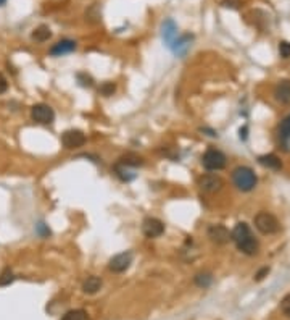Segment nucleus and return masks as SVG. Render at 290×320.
<instances>
[{
	"label": "nucleus",
	"instance_id": "1",
	"mask_svg": "<svg viewBox=\"0 0 290 320\" xmlns=\"http://www.w3.org/2000/svg\"><path fill=\"white\" fill-rule=\"evenodd\" d=\"M231 240L236 243L237 249L247 256H255L258 253V241L247 223H237L231 233Z\"/></svg>",
	"mask_w": 290,
	"mask_h": 320
},
{
	"label": "nucleus",
	"instance_id": "2",
	"mask_svg": "<svg viewBox=\"0 0 290 320\" xmlns=\"http://www.w3.org/2000/svg\"><path fill=\"white\" fill-rule=\"evenodd\" d=\"M232 181H234L237 190H241L243 192L255 190V186L258 183L256 175L248 167H237L236 170L232 172Z\"/></svg>",
	"mask_w": 290,
	"mask_h": 320
},
{
	"label": "nucleus",
	"instance_id": "3",
	"mask_svg": "<svg viewBox=\"0 0 290 320\" xmlns=\"http://www.w3.org/2000/svg\"><path fill=\"white\" fill-rule=\"evenodd\" d=\"M255 228L260 231L261 235H276L277 231L281 230V223L279 220L269 212H260L256 213L253 218Z\"/></svg>",
	"mask_w": 290,
	"mask_h": 320
},
{
	"label": "nucleus",
	"instance_id": "4",
	"mask_svg": "<svg viewBox=\"0 0 290 320\" xmlns=\"http://www.w3.org/2000/svg\"><path fill=\"white\" fill-rule=\"evenodd\" d=\"M201 165L210 172H219L226 167V155L218 149H208L201 157Z\"/></svg>",
	"mask_w": 290,
	"mask_h": 320
},
{
	"label": "nucleus",
	"instance_id": "5",
	"mask_svg": "<svg viewBox=\"0 0 290 320\" xmlns=\"http://www.w3.org/2000/svg\"><path fill=\"white\" fill-rule=\"evenodd\" d=\"M31 118L39 125H50L55 120V112L47 104H36L31 109Z\"/></svg>",
	"mask_w": 290,
	"mask_h": 320
},
{
	"label": "nucleus",
	"instance_id": "6",
	"mask_svg": "<svg viewBox=\"0 0 290 320\" xmlns=\"http://www.w3.org/2000/svg\"><path fill=\"white\" fill-rule=\"evenodd\" d=\"M61 144L66 149H78L86 144V134L79 129H68L61 134Z\"/></svg>",
	"mask_w": 290,
	"mask_h": 320
},
{
	"label": "nucleus",
	"instance_id": "7",
	"mask_svg": "<svg viewBox=\"0 0 290 320\" xmlns=\"http://www.w3.org/2000/svg\"><path fill=\"white\" fill-rule=\"evenodd\" d=\"M198 186H200L205 192L214 194V192H219V191L223 190L224 181H223L221 177H218V175L208 173V175H203V177L198 178Z\"/></svg>",
	"mask_w": 290,
	"mask_h": 320
},
{
	"label": "nucleus",
	"instance_id": "8",
	"mask_svg": "<svg viewBox=\"0 0 290 320\" xmlns=\"http://www.w3.org/2000/svg\"><path fill=\"white\" fill-rule=\"evenodd\" d=\"M131 263H132V253L126 251V253H119L115 257H111L108 268L115 273H123L131 267Z\"/></svg>",
	"mask_w": 290,
	"mask_h": 320
},
{
	"label": "nucleus",
	"instance_id": "9",
	"mask_svg": "<svg viewBox=\"0 0 290 320\" xmlns=\"http://www.w3.org/2000/svg\"><path fill=\"white\" fill-rule=\"evenodd\" d=\"M142 233L147 238H158L165 233V223L155 217H147L142 223Z\"/></svg>",
	"mask_w": 290,
	"mask_h": 320
},
{
	"label": "nucleus",
	"instance_id": "10",
	"mask_svg": "<svg viewBox=\"0 0 290 320\" xmlns=\"http://www.w3.org/2000/svg\"><path fill=\"white\" fill-rule=\"evenodd\" d=\"M208 238L216 244H226L231 240V233L224 225H211L208 228Z\"/></svg>",
	"mask_w": 290,
	"mask_h": 320
},
{
	"label": "nucleus",
	"instance_id": "11",
	"mask_svg": "<svg viewBox=\"0 0 290 320\" xmlns=\"http://www.w3.org/2000/svg\"><path fill=\"white\" fill-rule=\"evenodd\" d=\"M76 47H78L76 41L63 39V41H58L56 44H53L52 49H50V55H53V57H61V55L71 54L73 50H76Z\"/></svg>",
	"mask_w": 290,
	"mask_h": 320
},
{
	"label": "nucleus",
	"instance_id": "12",
	"mask_svg": "<svg viewBox=\"0 0 290 320\" xmlns=\"http://www.w3.org/2000/svg\"><path fill=\"white\" fill-rule=\"evenodd\" d=\"M274 97L284 105L290 104V81H279L274 87Z\"/></svg>",
	"mask_w": 290,
	"mask_h": 320
},
{
	"label": "nucleus",
	"instance_id": "13",
	"mask_svg": "<svg viewBox=\"0 0 290 320\" xmlns=\"http://www.w3.org/2000/svg\"><path fill=\"white\" fill-rule=\"evenodd\" d=\"M161 36H163V41H165L168 44V47L171 46V44L178 39V26L174 24L173 20H166L165 23H163V26H161Z\"/></svg>",
	"mask_w": 290,
	"mask_h": 320
},
{
	"label": "nucleus",
	"instance_id": "14",
	"mask_svg": "<svg viewBox=\"0 0 290 320\" xmlns=\"http://www.w3.org/2000/svg\"><path fill=\"white\" fill-rule=\"evenodd\" d=\"M191 41H192V36H178V39H176L171 46H169V49L173 50L174 54H178V55H184L189 47H191Z\"/></svg>",
	"mask_w": 290,
	"mask_h": 320
},
{
	"label": "nucleus",
	"instance_id": "15",
	"mask_svg": "<svg viewBox=\"0 0 290 320\" xmlns=\"http://www.w3.org/2000/svg\"><path fill=\"white\" fill-rule=\"evenodd\" d=\"M279 142L284 149H289L290 146V115L284 118L279 125Z\"/></svg>",
	"mask_w": 290,
	"mask_h": 320
},
{
	"label": "nucleus",
	"instance_id": "16",
	"mask_svg": "<svg viewBox=\"0 0 290 320\" xmlns=\"http://www.w3.org/2000/svg\"><path fill=\"white\" fill-rule=\"evenodd\" d=\"M258 162L263 165L269 168V170H281L282 168V162L279 160V157L274 155V154H266V155H261Z\"/></svg>",
	"mask_w": 290,
	"mask_h": 320
},
{
	"label": "nucleus",
	"instance_id": "17",
	"mask_svg": "<svg viewBox=\"0 0 290 320\" xmlns=\"http://www.w3.org/2000/svg\"><path fill=\"white\" fill-rule=\"evenodd\" d=\"M102 280L96 275H92V277H87V280L83 283V291L86 294H96L100 291V288H102Z\"/></svg>",
	"mask_w": 290,
	"mask_h": 320
},
{
	"label": "nucleus",
	"instance_id": "18",
	"mask_svg": "<svg viewBox=\"0 0 290 320\" xmlns=\"http://www.w3.org/2000/svg\"><path fill=\"white\" fill-rule=\"evenodd\" d=\"M50 37H52V33H50V28L46 26V24H41V26L36 28L34 33H33V39L36 42H46L50 39Z\"/></svg>",
	"mask_w": 290,
	"mask_h": 320
},
{
	"label": "nucleus",
	"instance_id": "19",
	"mask_svg": "<svg viewBox=\"0 0 290 320\" xmlns=\"http://www.w3.org/2000/svg\"><path fill=\"white\" fill-rule=\"evenodd\" d=\"M193 283L197 285L198 288H208L213 283V275L210 272H200L193 277Z\"/></svg>",
	"mask_w": 290,
	"mask_h": 320
},
{
	"label": "nucleus",
	"instance_id": "20",
	"mask_svg": "<svg viewBox=\"0 0 290 320\" xmlns=\"http://www.w3.org/2000/svg\"><path fill=\"white\" fill-rule=\"evenodd\" d=\"M119 164L131 168V167H139V165H142L144 160H142V157H139V155H136V154H126L124 157H121V159H119Z\"/></svg>",
	"mask_w": 290,
	"mask_h": 320
},
{
	"label": "nucleus",
	"instance_id": "21",
	"mask_svg": "<svg viewBox=\"0 0 290 320\" xmlns=\"http://www.w3.org/2000/svg\"><path fill=\"white\" fill-rule=\"evenodd\" d=\"M115 172H116V175H118V177L121 178L123 181H131L132 178L136 177V175L129 170V167L121 165V164H118V165L115 167Z\"/></svg>",
	"mask_w": 290,
	"mask_h": 320
},
{
	"label": "nucleus",
	"instance_id": "22",
	"mask_svg": "<svg viewBox=\"0 0 290 320\" xmlns=\"http://www.w3.org/2000/svg\"><path fill=\"white\" fill-rule=\"evenodd\" d=\"M15 281V275L11 272L10 267H5L2 273H0V286H8L10 283Z\"/></svg>",
	"mask_w": 290,
	"mask_h": 320
},
{
	"label": "nucleus",
	"instance_id": "23",
	"mask_svg": "<svg viewBox=\"0 0 290 320\" xmlns=\"http://www.w3.org/2000/svg\"><path fill=\"white\" fill-rule=\"evenodd\" d=\"M86 319H87V314L83 309H74L66 312L60 320H86Z\"/></svg>",
	"mask_w": 290,
	"mask_h": 320
},
{
	"label": "nucleus",
	"instance_id": "24",
	"mask_svg": "<svg viewBox=\"0 0 290 320\" xmlns=\"http://www.w3.org/2000/svg\"><path fill=\"white\" fill-rule=\"evenodd\" d=\"M115 91H116L115 83H103L102 86H100V89H98V92L102 94V96H105V97L113 96V92H115Z\"/></svg>",
	"mask_w": 290,
	"mask_h": 320
},
{
	"label": "nucleus",
	"instance_id": "25",
	"mask_svg": "<svg viewBox=\"0 0 290 320\" xmlns=\"http://www.w3.org/2000/svg\"><path fill=\"white\" fill-rule=\"evenodd\" d=\"M281 311L284 312V316H287L290 319V293L281 301Z\"/></svg>",
	"mask_w": 290,
	"mask_h": 320
},
{
	"label": "nucleus",
	"instance_id": "26",
	"mask_svg": "<svg viewBox=\"0 0 290 320\" xmlns=\"http://www.w3.org/2000/svg\"><path fill=\"white\" fill-rule=\"evenodd\" d=\"M279 54L282 59H289L290 57V42H281L279 44Z\"/></svg>",
	"mask_w": 290,
	"mask_h": 320
},
{
	"label": "nucleus",
	"instance_id": "27",
	"mask_svg": "<svg viewBox=\"0 0 290 320\" xmlns=\"http://www.w3.org/2000/svg\"><path fill=\"white\" fill-rule=\"evenodd\" d=\"M7 89H8V81L2 73H0V94L7 92Z\"/></svg>",
	"mask_w": 290,
	"mask_h": 320
},
{
	"label": "nucleus",
	"instance_id": "28",
	"mask_svg": "<svg viewBox=\"0 0 290 320\" xmlns=\"http://www.w3.org/2000/svg\"><path fill=\"white\" fill-rule=\"evenodd\" d=\"M268 273H269V268H268V267H264V268H261V270L255 275V280H256V281H261L264 277H266Z\"/></svg>",
	"mask_w": 290,
	"mask_h": 320
},
{
	"label": "nucleus",
	"instance_id": "29",
	"mask_svg": "<svg viewBox=\"0 0 290 320\" xmlns=\"http://www.w3.org/2000/svg\"><path fill=\"white\" fill-rule=\"evenodd\" d=\"M239 133H241V137H242V139H247V127L241 128V131H239Z\"/></svg>",
	"mask_w": 290,
	"mask_h": 320
},
{
	"label": "nucleus",
	"instance_id": "30",
	"mask_svg": "<svg viewBox=\"0 0 290 320\" xmlns=\"http://www.w3.org/2000/svg\"><path fill=\"white\" fill-rule=\"evenodd\" d=\"M5 2H7V0H0V5H3Z\"/></svg>",
	"mask_w": 290,
	"mask_h": 320
}]
</instances>
